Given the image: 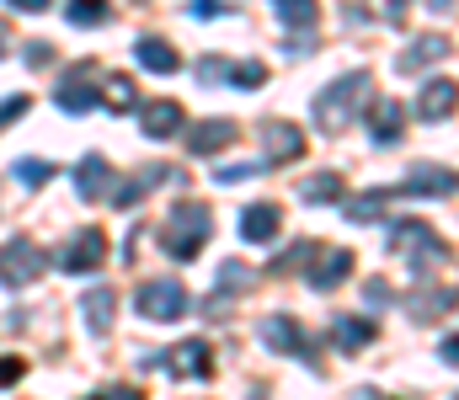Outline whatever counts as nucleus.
<instances>
[{
	"mask_svg": "<svg viewBox=\"0 0 459 400\" xmlns=\"http://www.w3.org/2000/svg\"><path fill=\"white\" fill-rule=\"evenodd\" d=\"M368 97H374V75L368 70H352V75H342V81H332L321 97H316V129L321 133H342L363 107H368Z\"/></svg>",
	"mask_w": 459,
	"mask_h": 400,
	"instance_id": "1",
	"label": "nucleus"
},
{
	"mask_svg": "<svg viewBox=\"0 0 459 400\" xmlns=\"http://www.w3.org/2000/svg\"><path fill=\"white\" fill-rule=\"evenodd\" d=\"M209 230H214V214H209L204 203L182 198V203L171 209L166 230H160V251H166V257H177V262H193V257L209 246Z\"/></svg>",
	"mask_w": 459,
	"mask_h": 400,
	"instance_id": "2",
	"label": "nucleus"
},
{
	"mask_svg": "<svg viewBox=\"0 0 459 400\" xmlns=\"http://www.w3.org/2000/svg\"><path fill=\"white\" fill-rule=\"evenodd\" d=\"M134 310L144 315V320H182L187 315V288L177 283V277H155V283H139V294H134Z\"/></svg>",
	"mask_w": 459,
	"mask_h": 400,
	"instance_id": "3",
	"label": "nucleus"
},
{
	"mask_svg": "<svg viewBox=\"0 0 459 400\" xmlns=\"http://www.w3.org/2000/svg\"><path fill=\"white\" fill-rule=\"evenodd\" d=\"M390 246L395 251H406L411 262H444L449 257V246L433 235V225H422V219H395L390 225Z\"/></svg>",
	"mask_w": 459,
	"mask_h": 400,
	"instance_id": "4",
	"label": "nucleus"
},
{
	"mask_svg": "<svg viewBox=\"0 0 459 400\" xmlns=\"http://www.w3.org/2000/svg\"><path fill=\"white\" fill-rule=\"evenodd\" d=\"M144 363H150V369L160 363L171 379H209V374H214V353H209V342H198V336H193V342H177L171 353L144 358Z\"/></svg>",
	"mask_w": 459,
	"mask_h": 400,
	"instance_id": "5",
	"label": "nucleus"
},
{
	"mask_svg": "<svg viewBox=\"0 0 459 400\" xmlns=\"http://www.w3.org/2000/svg\"><path fill=\"white\" fill-rule=\"evenodd\" d=\"M108 262V235L102 230H75V241H65L59 246V272H97V267Z\"/></svg>",
	"mask_w": 459,
	"mask_h": 400,
	"instance_id": "6",
	"label": "nucleus"
},
{
	"mask_svg": "<svg viewBox=\"0 0 459 400\" xmlns=\"http://www.w3.org/2000/svg\"><path fill=\"white\" fill-rule=\"evenodd\" d=\"M59 107H65L70 118L102 107V86H97V70H91V64H75V70L59 81Z\"/></svg>",
	"mask_w": 459,
	"mask_h": 400,
	"instance_id": "7",
	"label": "nucleus"
},
{
	"mask_svg": "<svg viewBox=\"0 0 459 400\" xmlns=\"http://www.w3.org/2000/svg\"><path fill=\"white\" fill-rule=\"evenodd\" d=\"M32 277H43V251H38L32 241H5V246H0V283L22 288V283H32Z\"/></svg>",
	"mask_w": 459,
	"mask_h": 400,
	"instance_id": "8",
	"label": "nucleus"
},
{
	"mask_svg": "<svg viewBox=\"0 0 459 400\" xmlns=\"http://www.w3.org/2000/svg\"><path fill=\"white\" fill-rule=\"evenodd\" d=\"M449 54H455V43H449L444 32H422V38H411V43L401 48L395 70L411 75V70H428V64H438V59H449Z\"/></svg>",
	"mask_w": 459,
	"mask_h": 400,
	"instance_id": "9",
	"label": "nucleus"
},
{
	"mask_svg": "<svg viewBox=\"0 0 459 400\" xmlns=\"http://www.w3.org/2000/svg\"><path fill=\"white\" fill-rule=\"evenodd\" d=\"M459 176L449 166H411L406 171V187H390V192H417V198H444V192H455Z\"/></svg>",
	"mask_w": 459,
	"mask_h": 400,
	"instance_id": "10",
	"label": "nucleus"
},
{
	"mask_svg": "<svg viewBox=\"0 0 459 400\" xmlns=\"http://www.w3.org/2000/svg\"><path fill=\"white\" fill-rule=\"evenodd\" d=\"M235 139H240V129H235L230 118H204V123L187 129V149H193V155H220Z\"/></svg>",
	"mask_w": 459,
	"mask_h": 400,
	"instance_id": "11",
	"label": "nucleus"
},
{
	"mask_svg": "<svg viewBox=\"0 0 459 400\" xmlns=\"http://www.w3.org/2000/svg\"><path fill=\"white\" fill-rule=\"evenodd\" d=\"M455 107H459V86L455 81H428L422 97H417V118H422V123H444Z\"/></svg>",
	"mask_w": 459,
	"mask_h": 400,
	"instance_id": "12",
	"label": "nucleus"
},
{
	"mask_svg": "<svg viewBox=\"0 0 459 400\" xmlns=\"http://www.w3.org/2000/svg\"><path fill=\"white\" fill-rule=\"evenodd\" d=\"M278 230H283V209H278V203H251V209L240 214V235H246L251 246H267Z\"/></svg>",
	"mask_w": 459,
	"mask_h": 400,
	"instance_id": "13",
	"label": "nucleus"
},
{
	"mask_svg": "<svg viewBox=\"0 0 459 400\" xmlns=\"http://www.w3.org/2000/svg\"><path fill=\"white\" fill-rule=\"evenodd\" d=\"M401 129H406V107L401 102H368V133H374V144H395L401 139Z\"/></svg>",
	"mask_w": 459,
	"mask_h": 400,
	"instance_id": "14",
	"label": "nucleus"
},
{
	"mask_svg": "<svg viewBox=\"0 0 459 400\" xmlns=\"http://www.w3.org/2000/svg\"><path fill=\"white\" fill-rule=\"evenodd\" d=\"M262 139H267V160H299V155H305V133L294 129V123L267 118V123H262Z\"/></svg>",
	"mask_w": 459,
	"mask_h": 400,
	"instance_id": "15",
	"label": "nucleus"
},
{
	"mask_svg": "<svg viewBox=\"0 0 459 400\" xmlns=\"http://www.w3.org/2000/svg\"><path fill=\"white\" fill-rule=\"evenodd\" d=\"M81 315H86V326L102 336L108 326H113V315H117V294L108 288V283H97V288H86L81 294Z\"/></svg>",
	"mask_w": 459,
	"mask_h": 400,
	"instance_id": "16",
	"label": "nucleus"
},
{
	"mask_svg": "<svg viewBox=\"0 0 459 400\" xmlns=\"http://www.w3.org/2000/svg\"><path fill=\"white\" fill-rule=\"evenodd\" d=\"M108 187H113L108 160H102V155H86V160L75 166V192H81L86 203H97V198H108Z\"/></svg>",
	"mask_w": 459,
	"mask_h": 400,
	"instance_id": "17",
	"label": "nucleus"
},
{
	"mask_svg": "<svg viewBox=\"0 0 459 400\" xmlns=\"http://www.w3.org/2000/svg\"><path fill=\"white\" fill-rule=\"evenodd\" d=\"M139 129L150 133V139H171V133L182 129V102H171V97L150 102V107L139 113Z\"/></svg>",
	"mask_w": 459,
	"mask_h": 400,
	"instance_id": "18",
	"label": "nucleus"
},
{
	"mask_svg": "<svg viewBox=\"0 0 459 400\" xmlns=\"http://www.w3.org/2000/svg\"><path fill=\"white\" fill-rule=\"evenodd\" d=\"M347 272H352V251H347V246H337L332 257H321V262L310 267V277H305V283H310L316 294H326V288H342Z\"/></svg>",
	"mask_w": 459,
	"mask_h": 400,
	"instance_id": "19",
	"label": "nucleus"
},
{
	"mask_svg": "<svg viewBox=\"0 0 459 400\" xmlns=\"http://www.w3.org/2000/svg\"><path fill=\"white\" fill-rule=\"evenodd\" d=\"M262 342L273 353H305V331L294 326V315H267L262 320Z\"/></svg>",
	"mask_w": 459,
	"mask_h": 400,
	"instance_id": "20",
	"label": "nucleus"
},
{
	"mask_svg": "<svg viewBox=\"0 0 459 400\" xmlns=\"http://www.w3.org/2000/svg\"><path fill=\"white\" fill-rule=\"evenodd\" d=\"M134 54H139V64L155 70V75H177V70H182V59H177V48H171L166 38H139Z\"/></svg>",
	"mask_w": 459,
	"mask_h": 400,
	"instance_id": "21",
	"label": "nucleus"
},
{
	"mask_svg": "<svg viewBox=\"0 0 459 400\" xmlns=\"http://www.w3.org/2000/svg\"><path fill=\"white\" fill-rule=\"evenodd\" d=\"M273 11H278V21H283V27L310 32V27H316V16H321V0H273Z\"/></svg>",
	"mask_w": 459,
	"mask_h": 400,
	"instance_id": "22",
	"label": "nucleus"
},
{
	"mask_svg": "<svg viewBox=\"0 0 459 400\" xmlns=\"http://www.w3.org/2000/svg\"><path fill=\"white\" fill-rule=\"evenodd\" d=\"M102 107H108V113H134V107H139V86H134L128 75H108V81H102Z\"/></svg>",
	"mask_w": 459,
	"mask_h": 400,
	"instance_id": "23",
	"label": "nucleus"
},
{
	"mask_svg": "<svg viewBox=\"0 0 459 400\" xmlns=\"http://www.w3.org/2000/svg\"><path fill=\"white\" fill-rule=\"evenodd\" d=\"M299 198L305 203H332V198H342V176L337 171H316V176L299 182Z\"/></svg>",
	"mask_w": 459,
	"mask_h": 400,
	"instance_id": "24",
	"label": "nucleus"
},
{
	"mask_svg": "<svg viewBox=\"0 0 459 400\" xmlns=\"http://www.w3.org/2000/svg\"><path fill=\"white\" fill-rule=\"evenodd\" d=\"M374 336H379L374 320H363V315H337V342H342V347H368Z\"/></svg>",
	"mask_w": 459,
	"mask_h": 400,
	"instance_id": "25",
	"label": "nucleus"
},
{
	"mask_svg": "<svg viewBox=\"0 0 459 400\" xmlns=\"http://www.w3.org/2000/svg\"><path fill=\"white\" fill-rule=\"evenodd\" d=\"M108 16H113L108 0H70V21H75V27H102Z\"/></svg>",
	"mask_w": 459,
	"mask_h": 400,
	"instance_id": "26",
	"label": "nucleus"
},
{
	"mask_svg": "<svg viewBox=\"0 0 459 400\" xmlns=\"http://www.w3.org/2000/svg\"><path fill=\"white\" fill-rule=\"evenodd\" d=\"M11 176H16L22 187H43V182L54 176V166H48V160H27V155H22V160L11 166Z\"/></svg>",
	"mask_w": 459,
	"mask_h": 400,
	"instance_id": "27",
	"label": "nucleus"
},
{
	"mask_svg": "<svg viewBox=\"0 0 459 400\" xmlns=\"http://www.w3.org/2000/svg\"><path fill=\"white\" fill-rule=\"evenodd\" d=\"M235 288H240V294L251 288V267L246 262H225L220 267V294H235Z\"/></svg>",
	"mask_w": 459,
	"mask_h": 400,
	"instance_id": "28",
	"label": "nucleus"
},
{
	"mask_svg": "<svg viewBox=\"0 0 459 400\" xmlns=\"http://www.w3.org/2000/svg\"><path fill=\"white\" fill-rule=\"evenodd\" d=\"M230 70H235V64H230L225 54H209V59H198V81H204V86H220V81H230Z\"/></svg>",
	"mask_w": 459,
	"mask_h": 400,
	"instance_id": "29",
	"label": "nucleus"
},
{
	"mask_svg": "<svg viewBox=\"0 0 459 400\" xmlns=\"http://www.w3.org/2000/svg\"><path fill=\"white\" fill-rule=\"evenodd\" d=\"M379 209H385V192H368V198L347 203V219H379Z\"/></svg>",
	"mask_w": 459,
	"mask_h": 400,
	"instance_id": "30",
	"label": "nucleus"
},
{
	"mask_svg": "<svg viewBox=\"0 0 459 400\" xmlns=\"http://www.w3.org/2000/svg\"><path fill=\"white\" fill-rule=\"evenodd\" d=\"M262 166H267V160H240V166H220V171H214V182H246V176H256V171H262Z\"/></svg>",
	"mask_w": 459,
	"mask_h": 400,
	"instance_id": "31",
	"label": "nucleus"
},
{
	"mask_svg": "<svg viewBox=\"0 0 459 400\" xmlns=\"http://www.w3.org/2000/svg\"><path fill=\"white\" fill-rule=\"evenodd\" d=\"M262 81H267V70H262V64H235V70H230V86H251V91H256Z\"/></svg>",
	"mask_w": 459,
	"mask_h": 400,
	"instance_id": "32",
	"label": "nucleus"
},
{
	"mask_svg": "<svg viewBox=\"0 0 459 400\" xmlns=\"http://www.w3.org/2000/svg\"><path fill=\"white\" fill-rule=\"evenodd\" d=\"M368 5L379 21H406V11H411V0H368Z\"/></svg>",
	"mask_w": 459,
	"mask_h": 400,
	"instance_id": "33",
	"label": "nucleus"
},
{
	"mask_svg": "<svg viewBox=\"0 0 459 400\" xmlns=\"http://www.w3.org/2000/svg\"><path fill=\"white\" fill-rule=\"evenodd\" d=\"M144 192H150V187H144L139 176H128V182H123V187H117V192H113V203H117V209H134V203H139Z\"/></svg>",
	"mask_w": 459,
	"mask_h": 400,
	"instance_id": "34",
	"label": "nucleus"
},
{
	"mask_svg": "<svg viewBox=\"0 0 459 400\" xmlns=\"http://www.w3.org/2000/svg\"><path fill=\"white\" fill-rule=\"evenodd\" d=\"M22 113H27V97H5V102H0V129H5V123H16Z\"/></svg>",
	"mask_w": 459,
	"mask_h": 400,
	"instance_id": "35",
	"label": "nucleus"
},
{
	"mask_svg": "<svg viewBox=\"0 0 459 400\" xmlns=\"http://www.w3.org/2000/svg\"><path fill=\"white\" fill-rule=\"evenodd\" d=\"M22 369H27L22 358H0V390H5V385H16V379H22Z\"/></svg>",
	"mask_w": 459,
	"mask_h": 400,
	"instance_id": "36",
	"label": "nucleus"
},
{
	"mask_svg": "<svg viewBox=\"0 0 459 400\" xmlns=\"http://www.w3.org/2000/svg\"><path fill=\"white\" fill-rule=\"evenodd\" d=\"M230 5L225 0H193V16H204V21H214V16H225Z\"/></svg>",
	"mask_w": 459,
	"mask_h": 400,
	"instance_id": "37",
	"label": "nucleus"
},
{
	"mask_svg": "<svg viewBox=\"0 0 459 400\" xmlns=\"http://www.w3.org/2000/svg\"><path fill=\"white\" fill-rule=\"evenodd\" d=\"M86 400H144L134 385H113V390H97V396H86Z\"/></svg>",
	"mask_w": 459,
	"mask_h": 400,
	"instance_id": "38",
	"label": "nucleus"
},
{
	"mask_svg": "<svg viewBox=\"0 0 459 400\" xmlns=\"http://www.w3.org/2000/svg\"><path fill=\"white\" fill-rule=\"evenodd\" d=\"M48 59H54V48H48V43H32V48H27V64H32V70H43Z\"/></svg>",
	"mask_w": 459,
	"mask_h": 400,
	"instance_id": "39",
	"label": "nucleus"
},
{
	"mask_svg": "<svg viewBox=\"0 0 459 400\" xmlns=\"http://www.w3.org/2000/svg\"><path fill=\"white\" fill-rule=\"evenodd\" d=\"M438 358H444V363H459V331H455V336H444V347H438Z\"/></svg>",
	"mask_w": 459,
	"mask_h": 400,
	"instance_id": "40",
	"label": "nucleus"
},
{
	"mask_svg": "<svg viewBox=\"0 0 459 400\" xmlns=\"http://www.w3.org/2000/svg\"><path fill=\"white\" fill-rule=\"evenodd\" d=\"M5 5H16V11H48V0H5Z\"/></svg>",
	"mask_w": 459,
	"mask_h": 400,
	"instance_id": "41",
	"label": "nucleus"
},
{
	"mask_svg": "<svg viewBox=\"0 0 459 400\" xmlns=\"http://www.w3.org/2000/svg\"><path fill=\"white\" fill-rule=\"evenodd\" d=\"M433 5H438V11H449V5H455V0H433Z\"/></svg>",
	"mask_w": 459,
	"mask_h": 400,
	"instance_id": "42",
	"label": "nucleus"
},
{
	"mask_svg": "<svg viewBox=\"0 0 459 400\" xmlns=\"http://www.w3.org/2000/svg\"><path fill=\"white\" fill-rule=\"evenodd\" d=\"M0 48H5V32H0Z\"/></svg>",
	"mask_w": 459,
	"mask_h": 400,
	"instance_id": "43",
	"label": "nucleus"
}]
</instances>
